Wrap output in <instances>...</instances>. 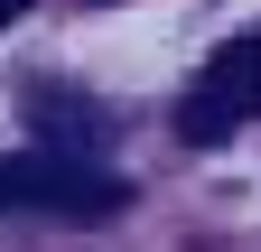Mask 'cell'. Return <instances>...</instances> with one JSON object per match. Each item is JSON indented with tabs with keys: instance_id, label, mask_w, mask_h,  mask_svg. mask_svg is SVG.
<instances>
[{
	"instance_id": "6da1fadb",
	"label": "cell",
	"mask_w": 261,
	"mask_h": 252,
	"mask_svg": "<svg viewBox=\"0 0 261 252\" xmlns=\"http://www.w3.org/2000/svg\"><path fill=\"white\" fill-rule=\"evenodd\" d=\"M252 112H261V28L224 38L205 66H196L187 103H177V140H187V149H215V140H233Z\"/></svg>"
},
{
	"instance_id": "277c9868",
	"label": "cell",
	"mask_w": 261,
	"mask_h": 252,
	"mask_svg": "<svg viewBox=\"0 0 261 252\" xmlns=\"http://www.w3.org/2000/svg\"><path fill=\"white\" fill-rule=\"evenodd\" d=\"M19 10H28V0H0V28H10V19H19Z\"/></svg>"
},
{
	"instance_id": "7a4b0ae2",
	"label": "cell",
	"mask_w": 261,
	"mask_h": 252,
	"mask_svg": "<svg viewBox=\"0 0 261 252\" xmlns=\"http://www.w3.org/2000/svg\"><path fill=\"white\" fill-rule=\"evenodd\" d=\"M130 196L121 178H103L93 159H65V149H38V159H0V206H47V215H112Z\"/></svg>"
},
{
	"instance_id": "3957f363",
	"label": "cell",
	"mask_w": 261,
	"mask_h": 252,
	"mask_svg": "<svg viewBox=\"0 0 261 252\" xmlns=\"http://www.w3.org/2000/svg\"><path fill=\"white\" fill-rule=\"evenodd\" d=\"M28 131H38V149H65V159H93V149L112 140V112L93 103V93H75V84H28Z\"/></svg>"
}]
</instances>
